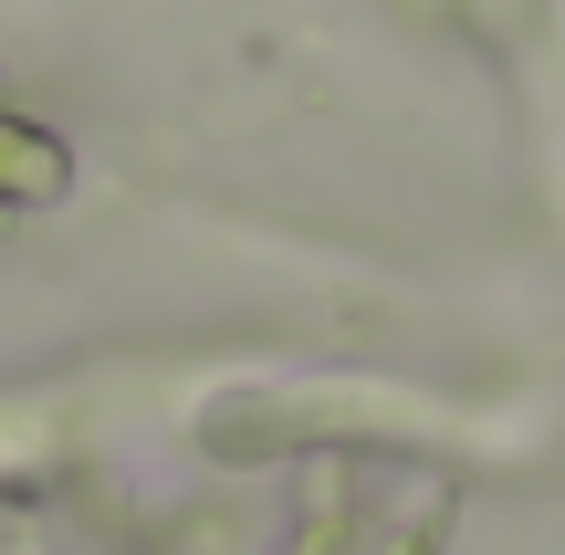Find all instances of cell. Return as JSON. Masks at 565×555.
Here are the masks:
<instances>
[{
	"label": "cell",
	"instance_id": "obj_1",
	"mask_svg": "<svg viewBox=\"0 0 565 555\" xmlns=\"http://www.w3.org/2000/svg\"><path fill=\"white\" fill-rule=\"evenodd\" d=\"M63 189V147L32 126H0V200H53Z\"/></svg>",
	"mask_w": 565,
	"mask_h": 555
}]
</instances>
